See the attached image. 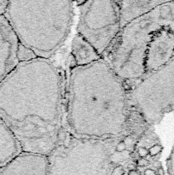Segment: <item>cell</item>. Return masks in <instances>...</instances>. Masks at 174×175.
<instances>
[{"instance_id": "6da1fadb", "label": "cell", "mask_w": 174, "mask_h": 175, "mask_svg": "<svg viewBox=\"0 0 174 175\" xmlns=\"http://www.w3.org/2000/svg\"><path fill=\"white\" fill-rule=\"evenodd\" d=\"M66 74L51 59L19 63L0 82V117L23 152L48 156L65 129Z\"/></svg>"}, {"instance_id": "7a4b0ae2", "label": "cell", "mask_w": 174, "mask_h": 175, "mask_svg": "<svg viewBox=\"0 0 174 175\" xmlns=\"http://www.w3.org/2000/svg\"><path fill=\"white\" fill-rule=\"evenodd\" d=\"M143 115L130 104L125 83L102 58L70 68L67 81L65 129L79 138H131L148 128Z\"/></svg>"}, {"instance_id": "3957f363", "label": "cell", "mask_w": 174, "mask_h": 175, "mask_svg": "<svg viewBox=\"0 0 174 175\" xmlns=\"http://www.w3.org/2000/svg\"><path fill=\"white\" fill-rule=\"evenodd\" d=\"M20 44L39 58L51 59L72 30L73 1H9L5 15Z\"/></svg>"}, {"instance_id": "277c9868", "label": "cell", "mask_w": 174, "mask_h": 175, "mask_svg": "<svg viewBox=\"0 0 174 175\" xmlns=\"http://www.w3.org/2000/svg\"><path fill=\"white\" fill-rule=\"evenodd\" d=\"M165 26H174L173 1H165L122 28L102 58L125 84L138 81L145 74V57L151 38Z\"/></svg>"}, {"instance_id": "5b68a950", "label": "cell", "mask_w": 174, "mask_h": 175, "mask_svg": "<svg viewBox=\"0 0 174 175\" xmlns=\"http://www.w3.org/2000/svg\"><path fill=\"white\" fill-rule=\"evenodd\" d=\"M128 98L148 125L159 124L166 113L174 110V57L130 87Z\"/></svg>"}, {"instance_id": "8992f818", "label": "cell", "mask_w": 174, "mask_h": 175, "mask_svg": "<svg viewBox=\"0 0 174 175\" xmlns=\"http://www.w3.org/2000/svg\"><path fill=\"white\" fill-rule=\"evenodd\" d=\"M79 7L77 34L102 56L120 33V6L113 0L83 1Z\"/></svg>"}, {"instance_id": "52a82bcc", "label": "cell", "mask_w": 174, "mask_h": 175, "mask_svg": "<svg viewBox=\"0 0 174 175\" xmlns=\"http://www.w3.org/2000/svg\"><path fill=\"white\" fill-rule=\"evenodd\" d=\"M174 57V26H165L152 36L145 57V75L152 74Z\"/></svg>"}, {"instance_id": "ba28073f", "label": "cell", "mask_w": 174, "mask_h": 175, "mask_svg": "<svg viewBox=\"0 0 174 175\" xmlns=\"http://www.w3.org/2000/svg\"><path fill=\"white\" fill-rule=\"evenodd\" d=\"M19 41L5 16L0 17V82L19 63Z\"/></svg>"}, {"instance_id": "9c48e42d", "label": "cell", "mask_w": 174, "mask_h": 175, "mask_svg": "<svg viewBox=\"0 0 174 175\" xmlns=\"http://www.w3.org/2000/svg\"><path fill=\"white\" fill-rule=\"evenodd\" d=\"M120 28H124L132 21L144 16L149 11L162 5L165 1H150V0H119Z\"/></svg>"}, {"instance_id": "30bf717a", "label": "cell", "mask_w": 174, "mask_h": 175, "mask_svg": "<svg viewBox=\"0 0 174 175\" xmlns=\"http://www.w3.org/2000/svg\"><path fill=\"white\" fill-rule=\"evenodd\" d=\"M22 152L21 143L0 117V168L11 162Z\"/></svg>"}, {"instance_id": "8fae6325", "label": "cell", "mask_w": 174, "mask_h": 175, "mask_svg": "<svg viewBox=\"0 0 174 175\" xmlns=\"http://www.w3.org/2000/svg\"><path fill=\"white\" fill-rule=\"evenodd\" d=\"M71 56L77 67H85L102 58L96 49L78 34L72 41Z\"/></svg>"}, {"instance_id": "7c38bea8", "label": "cell", "mask_w": 174, "mask_h": 175, "mask_svg": "<svg viewBox=\"0 0 174 175\" xmlns=\"http://www.w3.org/2000/svg\"><path fill=\"white\" fill-rule=\"evenodd\" d=\"M38 58L36 54L29 48L19 43L17 50V59L19 63H25Z\"/></svg>"}, {"instance_id": "4fadbf2b", "label": "cell", "mask_w": 174, "mask_h": 175, "mask_svg": "<svg viewBox=\"0 0 174 175\" xmlns=\"http://www.w3.org/2000/svg\"><path fill=\"white\" fill-rule=\"evenodd\" d=\"M148 149V155L151 156V157H154V156H156L157 155H159L162 149H163V147L159 144V143H156V144H154L152 145L150 148Z\"/></svg>"}, {"instance_id": "5bb4252c", "label": "cell", "mask_w": 174, "mask_h": 175, "mask_svg": "<svg viewBox=\"0 0 174 175\" xmlns=\"http://www.w3.org/2000/svg\"><path fill=\"white\" fill-rule=\"evenodd\" d=\"M126 149H127V145H126L125 142L124 141V139L120 140L115 145V152L116 153H122Z\"/></svg>"}, {"instance_id": "9a60e30c", "label": "cell", "mask_w": 174, "mask_h": 175, "mask_svg": "<svg viewBox=\"0 0 174 175\" xmlns=\"http://www.w3.org/2000/svg\"><path fill=\"white\" fill-rule=\"evenodd\" d=\"M125 172V171L124 166L120 165V164H118V165H116L114 167V169H113V171L111 172V175H124Z\"/></svg>"}, {"instance_id": "2e32d148", "label": "cell", "mask_w": 174, "mask_h": 175, "mask_svg": "<svg viewBox=\"0 0 174 175\" xmlns=\"http://www.w3.org/2000/svg\"><path fill=\"white\" fill-rule=\"evenodd\" d=\"M9 1H0V17L4 16L6 13Z\"/></svg>"}, {"instance_id": "e0dca14e", "label": "cell", "mask_w": 174, "mask_h": 175, "mask_svg": "<svg viewBox=\"0 0 174 175\" xmlns=\"http://www.w3.org/2000/svg\"><path fill=\"white\" fill-rule=\"evenodd\" d=\"M137 154L140 158H145L148 155V149L145 147H140L137 150Z\"/></svg>"}, {"instance_id": "ac0fdd59", "label": "cell", "mask_w": 174, "mask_h": 175, "mask_svg": "<svg viewBox=\"0 0 174 175\" xmlns=\"http://www.w3.org/2000/svg\"><path fill=\"white\" fill-rule=\"evenodd\" d=\"M135 163H136L137 166L144 167V166H147L149 164V161H148V160H147L146 158H139V159L136 160Z\"/></svg>"}, {"instance_id": "d6986e66", "label": "cell", "mask_w": 174, "mask_h": 175, "mask_svg": "<svg viewBox=\"0 0 174 175\" xmlns=\"http://www.w3.org/2000/svg\"><path fill=\"white\" fill-rule=\"evenodd\" d=\"M127 169L129 170V172H132V171H136L137 169V165L135 162H131L129 164H127Z\"/></svg>"}, {"instance_id": "ffe728a7", "label": "cell", "mask_w": 174, "mask_h": 175, "mask_svg": "<svg viewBox=\"0 0 174 175\" xmlns=\"http://www.w3.org/2000/svg\"><path fill=\"white\" fill-rule=\"evenodd\" d=\"M143 175H157L155 171H154L153 169H146L144 171Z\"/></svg>"}, {"instance_id": "44dd1931", "label": "cell", "mask_w": 174, "mask_h": 175, "mask_svg": "<svg viewBox=\"0 0 174 175\" xmlns=\"http://www.w3.org/2000/svg\"><path fill=\"white\" fill-rule=\"evenodd\" d=\"M156 174H157V175H164V174H165V171H164V169H163V167H162V166H160V167H158V168H157Z\"/></svg>"}, {"instance_id": "7402d4cb", "label": "cell", "mask_w": 174, "mask_h": 175, "mask_svg": "<svg viewBox=\"0 0 174 175\" xmlns=\"http://www.w3.org/2000/svg\"><path fill=\"white\" fill-rule=\"evenodd\" d=\"M128 175H137V173L136 171H132V172H129Z\"/></svg>"}]
</instances>
